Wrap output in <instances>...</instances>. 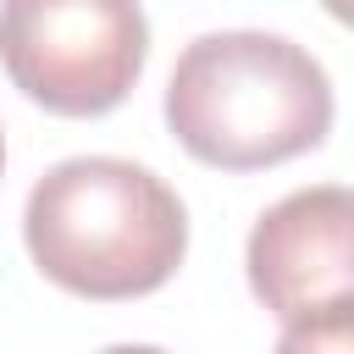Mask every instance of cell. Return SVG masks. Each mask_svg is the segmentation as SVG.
Masks as SVG:
<instances>
[{"label": "cell", "mask_w": 354, "mask_h": 354, "mask_svg": "<svg viewBox=\"0 0 354 354\" xmlns=\"http://www.w3.org/2000/svg\"><path fill=\"white\" fill-rule=\"evenodd\" d=\"M166 127L205 166L260 171L326 138L332 77L288 33H199L166 77Z\"/></svg>", "instance_id": "obj_1"}, {"label": "cell", "mask_w": 354, "mask_h": 354, "mask_svg": "<svg viewBox=\"0 0 354 354\" xmlns=\"http://www.w3.org/2000/svg\"><path fill=\"white\" fill-rule=\"evenodd\" d=\"M22 238L55 288L83 299H138L183 266L188 210L138 160L72 155L33 183Z\"/></svg>", "instance_id": "obj_2"}, {"label": "cell", "mask_w": 354, "mask_h": 354, "mask_svg": "<svg viewBox=\"0 0 354 354\" xmlns=\"http://www.w3.org/2000/svg\"><path fill=\"white\" fill-rule=\"evenodd\" d=\"M149 55L138 0H0V66L55 116L116 111Z\"/></svg>", "instance_id": "obj_3"}, {"label": "cell", "mask_w": 354, "mask_h": 354, "mask_svg": "<svg viewBox=\"0 0 354 354\" xmlns=\"http://www.w3.org/2000/svg\"><path fill=\"white\" fill-rule=\"evenodd\" d=\"M348 227H354V199L343 183H315L277 199L254 221L249 249H243L254 299L277 321H299L310 310L348 299L354 288Z\"/></svg>", "instance_id": "obj_4"}, {"label": "cell", "mask_w": 354, "mask_h": 354, "mask_svg": "<svg viewBox=\"0 0 354 354\" xmlns=\"http://www.w3.org/2000/svg\"><path fill=\"white\" fill-rule=\"evenodd\" d=\"M277 354H354V299H337L299 321H282Z\"/></svg>", "instance_id": "obj_5"}, {"label": "cell", "mask_w": 354, "mask_h": 354, "mask_svg": "<svg viewBox=\"0 0 354 354\" xmlns=\"http://www.w3.org/2000/svg\"><path fill=\"white\" fill-rule=\"evenodd\" d=\"M100 354H166V348H149V343H111V348H100Z\"/></svg>", "instance_id": "obj_6"}, {"label": "cell", "mask_w": 354, "mask_h": 354, "mask_svg": "<svg viewBox=\"0 0 354 354\" xmlns=\"http://www.w3.org/2000/svg\"><path fill=\"white\" fill-rule=\"evenodd\" d=\"M0 166H6V138H0Z\"/></svg>", "instance_id": "obj_7"}]
</instances>
